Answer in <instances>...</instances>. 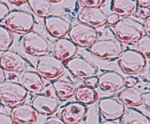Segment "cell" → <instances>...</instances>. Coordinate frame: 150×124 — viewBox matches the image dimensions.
<instances>
[{
  "label": "cell",
  "mask_w": 150,
  "mask_h": 124,
  "mask_svg": "<svg viewBox=\"0 0 150 124\" xmlns=\"http://www.w3.org/2000/svg\"><path fill=\"white\" fill-rule=\"evenodd\" d=\"M111 27L122 43H136L145 35L143 23L130 16L122 18Z\"/></svg>",
  "instance_id": "1"
},
{
  "label": "cell",
  "mask_w": 150,
  "mask_h": 124,
  "mask_svg": "<svg viewBox=\"0 0 150 124\" xmlns=\"http://www.w3.org/2000/svg\"><path fill=\"white\" fill-rule=\"evenodd\" d=\"M28 92L21 83L5 80L0 83V102L7 107L14 108L26 101Z\"/></svg>",
  "instance_id": "2"
},
{
  "label": "cell",
  "mask_w": 150,
  "mask_h": 124,
  "mask_svg": "<svg viewBox=\"0 0 150 124\" xmlns=\"http://www.w3.org/2000/svg\"><path fill=\"white\" fill-rule=\"evenodd\" d=\"M4 23L11 32L25 35L34 29L35 18L34 15L29 12L13 10L6 16Z\"/></svg>",
  "instance_id": "3"
},
{
  "label": "cell",
  "mask_w": 150,
  "mask_h": 124,
  "mask_svg": "<svg viewBox=\"0 0 150 124\" xmlns=\"http://www.w3.org/2000/svg\"><path fill=\"white\" fill-rule=\"evenodd\" d=\"M89 50L100 59L113 60L119 58L124 51V46L117 37H110L97 40Z\"/></svg>",
  "instance_id": "4"
},
{
  "label": "cell",
  "mask_w": 150,
  "mask_h": 124,
  "mask_svg": "<svg viewBox=\"0 0 150 124\" xmlns=\"http://www.w3.org/2000/svg\"><path fill=\"white\" fill-rule=\"evenodd\" d=\"M64 62L52 55H45L38 58L37 61V72L42 78L47 80H57L65 71Z\"/></svg>",
  "instance_id": "5"
},
{
  "label": "cell",
  "mask_w": 150,
  "mask_h": 124,
  "mask_svg": "<svg viewBox=\"0 0 150 124\" xmlns=\"http://www.w3.org/2000/svg\"><path fill=\"white\" fill-rule=\"evenodd\" d=\"M122 71L127 75H136L143 72L146 67V59L136 50L123 51L118 58Z\"/></svg>",
  "instance_id": "6"
},
{
  "label": "cell",
  "mask_w": 150,
  "mask_h": 124,
  "mask_svg": "<svg viewBox=\"0 0 150 124\" xmlns=\"http://www.w3.org/2000/svg\"><path fill=\"white\" fill-rule=\"evenodd\" d=\"M68 34L70 40L81 48L90 47L99 38V32L97 29L81 23L72 26Z\"/></svg>",
  "instance_id": "7"
},
{
  "label": "cell",
  "mask_w": 150,
  "mask_h": 124,
  "mask_svg": "<svg viewBox=\"0 0 150 124\" xmlns=\"http://www.w3.org/2000/svg\"><path fill=\"white\" fill-rule=\"evenodd\" d=\"M22 45L27 53L38 58L48 55L50 50L48 41L42 34L34 31L22 37Z\"/></svg>",
  "instance_id": "8"
},
{
  "label": "cell",
  "mask_w": 150,
  "mask_h": 124,
  "mask_svg": "<svg viewBox=\"0 0 150 124\" xmlns=\"http://www.w3.org/2000/svg\"><path fill=\"white\" fill-rule=\"evenodd\" d=\"M65 67L73 76L83 80L95 76L98 71V66L82 56H74L67 61Z\"/></svg>",
  "instance_id": "9"
},
{
  "label": "cell",
  "mask_w": 150,
  "mask_h": 124,
  "mask_svg": "<svg viewBox=\"0 0 150 124\" xmlns=\"http://www.w3.org/2000/svg\"><path fill=\"white\" fill-rule=\"evenodd\" d=\"M100 113L106 120L120 119L125 111V106L117 97H104L98 103Z\"/></svg>",
  "instance_id": "10"
},
{
  "label": "cell",
  "mask_w": 150,
  "mask_h": 124,
  "mask_svg": "<svg viewBox=\"0 0 150 124\" xmlns=\"http://www.w3.org/2000/svg\"><path fill=\"white\" fill-rule=\"evenodd\" d=\"M107 18L106 13L98 7H83L78 15V20L81 23L95 29L104 26Z\"/></svg>",
  "instance_id": "11"
},
{
  "label": "cell",
  "mask_w": 150,
  "mask_h": 124,
  "mask_svg": "<svg viewBox=\"0 0 150 124\" xmlns=\"http://www.w3.org/2000/svg\"><path fill=\"white\" fill-rule=\"evenodd\" d=\"M26 66L27 61L14 50H9L0 55V67L6 71L20 73L24 71Z\"/></svg>",
  "instance_id": "12"
},
{
  "label": "cell",
  "mask_w": 150,
  "mask_h": 124,
  "mask_svg": "<svg viewBox=\"0 0 150 124\" xmlns=\"http://www.w3.org/2000/svg\"><path fill=\"white\" fill-rule=\"evenodd\" d=\"M125 78L115 71H107L98 77V85L101 90L114 93L125 86Z\"/></svg>",
  "instance_id": "13"
},
{
  "label": "cell",
  "mask_w": 150,
  "mask_h": 124,
  "mask_svg": "<svg viewBox=\"0 0 150 124\" xmlns=\"http://www.w3.org/2000/svg\"><path fill=\"white\" fill-rule=\"evenodd\" d=\"M45 29L52 36L56 38H64L68 34L72 24L69 20L59 15H52L45 18L44 20Z\"/></svg>",
  "instance_id": "14"
},
{
  "label": "cell",
  "mask_w": 150,
  "mask_h": 124,
  "mask_svg": "<svg viewBox=\"0 0 150 124\" xmlns=\"http://www.w3.org/2000/svg\"><path fill=\"white\" fill-rule=\"evenodd\" d=\"M59 99L46 94H38L34 97L32 106L40 115H51L55 113L59 106Z\"/></svg>",
  "instance_id": "15"
},
{
  "label": "cell",
  "mask_w": 150,
  "mask_h": 124,
  "mask_svg": "<svg viewBox=\"0 0 150 124\" xmlns=\"http://www.w3.org/2000/svg\"><path fill=\"white\" fill-rule=\"evenodd\" d=\"M87 107L78 102H70L61 111V119L65 124H79L86 116Z\"/></svg>",
  "instance_id": "16"
},
{
  "label": "cell",
  "mask_w": 150,
  "mask_h": 124,
  "mask_svg": "<svg viewBox=\"0 0 150 124\" xmlns=\"http://www.w3.org/2000/svg\"><path fill=\"white\" fill-rule=\"evenodd\" d=\"M10 116L14 124H35L38 120V113L33 106L23 103L13 108Z\"/></svg>",
  "instance_id": "17"
},
{
  "label": "cell",
  "mask_w": 150,
  "mask_h": 124,
  "mask_svg": "<svg viewBox=\"0 0 150 124\" xmlns=\"http://www.w3.org/2000/svg\"><path fill=\"white\" fill-rule=\"evenodd\" d=\"M54 56L60 61H67L76 56L78 46L68 38H60L56 40L54 45Z\"/></svg>",
  "instance_id": "18"
},
{
  "label": "cell",
  "mask_w": 150,
  "mask_h": 124,
  "mask_svg": "<svg viewBox=\"0 0 150 124\" xmlns=\"http://www.w3.org/2000/svg\"><path fill=\"white\" fill-rule=\"evenodd\" d=\"M21 84L27 92L40 94L44 88V82L41 76L34 71H26L22 74Z\"/></svg>",
  "instance_id": "19"
},
{
  "label": "cell",
  "mask_w": 150,
  "mask_h": 124,
  "mask_svg": "<svg viewBox=\"0 0 150 124\" xmlns=\"http://www.w3.org/2000/svg\"><path fill=\"white\" fill-rule=\"evenodd\" d=\"M143 92L136 87H128L120 92L119 99L125 106L130 108L136 107L143 104Z\"/></svg>",
  "instance_id": "20"
},
{
  "label": "cell",
  "mask_w": 150,
  "mask_h": 124,
  "mask_svg": "<svg viewBox=\"0 0 150 124\" xmlns=\"http://www.w3.org/2000/svg\"><path fill=\"white\" fill-rule=\"evenodd\" d=\"M54 91L57 99L66 100L74 96L76 91V86L73 82L64 79H58L53 83Z\"/></svg>",
  "instance_id": "21"
},
{
  "label": "cell",
  "mask_w": 150,
  "mask_h": 124,
  "mask_svg": "<svg viewBox=\"0 0 150 124\" xmlns=\"http://www.w3.org/2000/svg\"><path fill=\"white\" fill-rule=\"evenodd\" d=\"M137 5L136 0H113L111 10L117 15L129 17L137 11Z\"/></svg>",
  "instance_id": "22"
},
{
  "label": "cell",
  "mask_w": 150,
  "mask_h": 124,
  "mask_svg": "<svg viewBox=\"0 0 150 124\" xmlns=\"http://www.w3.org/2000/svg\"><path fill=\"white\" fill-rule=\"evenodd\" d=\"M121 124H150L148 116L135 108H129L125 111L120 118Z\"/></svg>",
  "instance_id": "23"
},
{
  "label": "cell",
  "mask_w": 150,
  "mask_h": 124,
  "mask_svg": "<svg viewBox=\"0 0 150 124\" xmlns=\"http://www.w3.org/2000/svg\"><path fill=\"white\" fill-rule=\"evenodd\" d=\"M31 10L35 15L41 18H48L54 12L53 3L49 0H29L28 1Z\"/></svg>",
  "instance_id": "24"
},
{
  "label": "cell",
  "mask_w": 150,
  "mask_h": 124,
  "mask_svg": "<svg viewBox=\"0 0 150 124\" xmlns=\"http://www.w3.org/2000/svg\"><path fill=\"white\" fill-rule=\"evenodd\" d=\"M75 96L78 102L85 106L95 103L98 99V94L95 89L86 85L78 88L76 89Z\"/></svg>",
  "instance_id": "25"
},
{
  "label": "cell",
  "mask_w": 150,
  "mask_h": 124,
  "mask_svg": "<svg viewBox=\"0 0 150 124\" xmlns=\"http://www.w3.org/2000/svg\"><path fill=\"white\" fill-rule=\"evenodd\" d=\"M13 43V35L7 27L0 25V52L9 50Z\"/></svg>",
  "instance_id": "26"
},
{
  "label": "cell",
  "mask_w": 150,
  "mask_h": 124,
  "mask_svg": "<svg viewBox=\"0 0 150 124\" xmlns=\"http://www.w3.org/2000/svg\"><path fill=\"white\" fill-rule=\"evenodd\" d=\"M138 51L146 59L150 60V36L145 34L137 42Z\"/></svg>",
  "instance_id": "27"
},
{
  "label": "cell",
  "mask_w": 150,
  "mask_h": 124,
  "mask_svg": "<svg viewBox=\"0 0 150 124\" xmlns=\"http://www.w3.org/2000/svg\"><path fill=\"white\" fill-rule=\"evenodd\" d=\"M81 2L83 4L84 7L100 8V7L105 4V0H81Z\"/></svg>",
  "instance_id": "28"
},
{
  "label": "cell",
  "mask_w": 150,
  "mask_h": 124,
  "mask_svg": "<svg viewBox=\"0 0 150 124\" xmlns=\"http://www.w3.org/2000/svg\"><path fill=\"white\" fill-rule=\"evenodd\" d=\"M10 13V8L5 2L0 1V21L6 18Z\"/></svg>",
  "instance_id": "29"
},
{
  "label": "cell",
  "mask_w": 150,
  "mask_h": 124,
  "mask_svg": "<svg viewBox=\"0 0 150 124\" xmlns=\"http://www.w3.org/2000/svg\"><path fill=\"white\" fill-rule=\"evenodd\" d=\"M0 124H14V123L10 115L0 112Z\"/></svg>",
  "instance_id": "30"
},
{
  "label": "cell",
  "mask_w": 150,
  "mask_h": 124,
  "mask_svg": "<svg viewBox=\"0 0 150 124\" xmlns=\"http://www.w3.org/2000/svg\"><path fill=\"white\" fill-rule=\"evenodd\" d=\"M136 16L141 18H148L150 16V7H140L136 13Z\"/></svg>",
  "instance_id": "31"
},
{
  "label": "cell",
  "mask_w": 150,
  "mask_h": 124,
  "mask_svg": "<svg viewBox=\"0 0 150 124\" xmlns=\"http://www.w3.org/2000/svg\"><path fill=\"white\" fill-rule=\"evenodd\" d=\"M84 83L86 84V85L89 86V87L92 88H95L98 86V77L96 76H94V77H89V78L84 80Z\"/></svg>",
  "instance_id": "32"
},
{
  "label": "cell",
  "mask_w": 150,
  "mask_h": 124,
  "mask_svg": "<svg viewBox=\"0 0 150 124\" xmlns=\"http://www.w3.org/2000/svg\"><path fill=\"white\" fill-rule=\"evenodd\" d=\"M120 19V16L117 15L115 14V13H112V14L108 15V18H107L106 23L108 25V26H113L119 21Z\"/></svg>",
  "instance_id": "33"
},
{
  "label": "cell",
  "mask_w": 150,
  "mask_h": 124,
  "mask_svg": "<svg viewBox=\"0 0 150 124\" xmlns=\"http://www.w3.org/2000/svg\"><path fill=\"white\" fill-rule=\"evenodd\" d=\"M45 124H65L64 121L61 119V118L59 117L54 116V117H50V118H47L45 120Z\"/></svg>",
  "instance_id": "34"
},
{
  "label": "cell",
  "mask_w": 150,
  "mask_h": 124,
  "mask_svg": "<svg viewBox=\"0 0 150 124\" xmlns=\"http://www.w3.org/2000/svg\"><path fill=\"white\" fill-rule=\"evenodd\" d=\"M143 104L150 112V91L143 93Z\"/></svg>",
  "instance_id": "35"
},
{
  "label": "cell",
  "mask_w": 150,
  "mask_h": 124,
  "mask_svg": "<svg viewBox=\"0 0 150 124\" xmlns=\"http://www.w3.org/2000/svg\"><path fill=\"white\" fill-rule=\"evenodd\" d=\"M138 83V79L136 77H130L128 78L125 79V86L127 88L128 87H134Z\"/></svg>",
  "instance_id": "36"
},
{
  "label": "cell",
  "mask_w": 150,
  "mask_h": 124,
  "mask_svg": "<svg viewBox=\"0 0 150 124\" xmlns=\"http://www.w3.org/2000/svg\"><path fill=\"white\" fill-rule=\"evenodd\" d=\"M144 27L145 32H146L148 34V35L150 36V16L145 19Z\"/></svg>",
  "instance_id": "37"
},
{
  "label": "cell",
  "mask_w": 150,
  "mask_h": 124,
  "mask_svg": "<svg viewBox=\"0 0 150 124\" xmlns=\"http://www.w3.org/2000/svg\"><path fill=\"white\" fill-rule=\"evenodd\" d=\"M137 4L141 7H149L150 0H139V1H137Z\"/></svg>",
  "instance_id": "38"
},
{
  "label": "cell",
  "mask_w": 150,
  "mask_h": 124,
  "mask_svg": "<svg viewBox=\"0 0 150 124\" xmlns=\"http://www.w3.org/2000/svg\"><path fill=\"white\" fill-rule=\"evenodd\" d=\"M6 80V74L4 70L0 67V83Z\"/></svg>",
  "instance_id": "39"
},
{
  "label": "cell",
  "mask_w": 150,
  "mask_h": 124,
  "mask_svg": "<svg viewBox=\"0 0 150 124\" xmlns=\"http://www.w3.org/2000/svg\"><path fill=\"white\" fill-rule=\"evenodd\" d=\"M9 2L11 3V4H15V5H21V4H25V3H27L28 1H9Z\"/></svg>",
  "instance_id": "40"
},
{
  "label": "cell",
  "mask_w": 150,
  "mask_h": 124,
  "mask_svg": "<svg viewBox=\"0 0 150 124\" xmlns=\"http://www.w3.org/2000/svg\"><path fill=\"white\" fill-rule=\"evenodd\" d=\"M100 124H120L117 120H105Z\"/></svg>",
  "instance_id": "41"
},
{
  "label": "cell",
  "mask_w": 150,
  "mask_h": 124,
  "mask_svg": "<svg viewBox=\"0 0 150 124\" xmlns=\"http://www.w3.org/2000/svg\"><path fill=\"white\" fill-rule=\"evenodd\" d=\"M1 102H0V108H1Z\"/></svg>",
  "instance_id": "42"
},
{
  "label": "cell",
  "mask_w": 150,
  "mask_h": 124,
  "mask_svg": "<svg viewBox=\"0 0 150 124\" xmlns=\"http://www.w3.org/2000/svg\"><path fill=\"white\" fill-rule=\"evenodd\" d=\"M149 74H150V66H149Z\"/></svg>",
  "instance_id": "43"
}]
</instances>
